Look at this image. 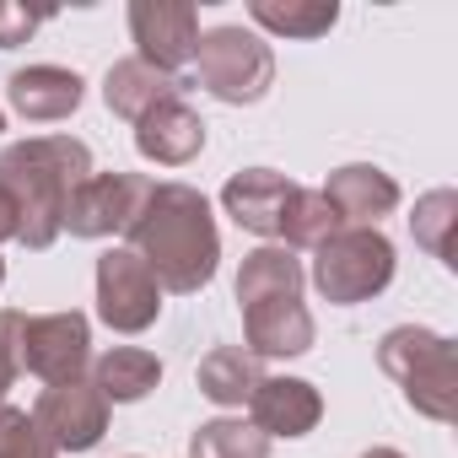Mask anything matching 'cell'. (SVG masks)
<instances>
[{"mask_svg":"<svg viewBox=\"0 0 458 458\" xmlns=\"http://www.w3.org/2000/svg\"><path fill=\"white\" fill-rule=\"evenodd\" d=\"M135 146H140V157L157 162V167H183V162H194V157L205 151V119H199L183 98H167V103H157V108L135 124Z\"/></svg>","mask_w":458,"mask_h":458,"instance_id":"13","label":"cell"},{"mask_svg":"<svg viewBox=\"0 0 458 458\" xmlns=\"http://www.w3.org/2000/svg\"><path fill=\"white\" fill-rule=\"evenodd\" d=\"M324 415V399L302 377H259L249 399V426L265 437H308Z\"/></svg>","mask_w":458,"mask_h":458,"instance_id":"12","label":"cell"},{"mask_svg":"<svg viewBox=\"0 0 458 458\" xmlns=\"http://www.w3.org/2000/svg\"><path fill=\"white\" fill-rule=\"evenodd\" d=\"M92 383H98V394L108 404H135V399H146L162 383V361L151 351H140V345H114V351L98 356Z\"/></svg>","mask_w":458,"mask_h":458,"instance_id":"19","label":"cell"},{"mask_svg":"<svg viewBox=\"0 0 458 458\" xmlns=\"http://www.w3.org/2000/svg\"><path fill=\"white\" fill-rule=\"evenodd\" d=\"M146 194H151V178H140V173H92L71 194L60 233H71V238H114V233H130V221L140 216Z\"/></svg>","mask_w":458,"mask_h":458,"instance_id":"7","label":"cell"},{"mask_svg":"<svg viewBox=\"0 0 458 458\" xmlns=\"http://www.w3.org/2000/svg\"><path fill=\"white\" fill-rule=\"evenodd\" d=\"M243 335H249V356H302L313 351V313L302 308V297L249 302Z\"/></svg>","mask_w":458,"mask_h":458,"instance_id":"15","label":"cell"},{"mask_svg":"<svg viewBox=\"0 0 458 458\" xmlns=\"http://www.w3.org/2000/svg\"><path fill=\"white\" fill-rule=\"evenodd\" d=\"M361 458H404V453H394V447H372V453H361Z\"/></svg>","mask_w":458,"mask_h":458,"instance_id":"29","label":"cell"},{"mask_svg":"<svg viewBox=\"0 0 458 458\" xmlns=\"http://www.w3.org/2000/svg\"><path fill=\"white\" fill-rule=\"evenodd\" d=\"M318 194L335 205L340 226H377V221L399 205V183H394L383 167H372V162L335 167V173H329V183H324Z\"/></svg>","mask_w":458,"mask_h":458,"instance_id":"14","label":"cell"},{"mask_svg":"<svg viewBox=\"0 0 458 458\" xmlns=\"http://www.w3.org/2000/svg\"><path fill=\"white\" fill-rule=\"evenodd\" d=\"M17 340H22V313H0V399H6V388L17 383V372H22V351H17Z\"/></svg>","mask_w":458,"mask_h":458,"instance_id":"26","label":"cell"},{"mask_svg":"<svg viewBox=\"0 0 458 458\" xmlns=\"http://www.w3.org/2000/svg\"><path fill=\"white\" fill-rule=\"evenodd\" d=\"M0 281H6V265H0Z\"/></svg>","mask_w":458,"mask_h":458,"instance_id":"31","label":"cell"},{"mask_svg":"<svg viewBox=\"0 0 458 458\" xmlns=\"http://www.w3.org/2000/svg\"><path fill=\"white\" fill-rule=\"evenodd\" d=\"M38 22H44V12H28V6H12V0H0V49L28 44Z\"/></svg>","mask_w":458,"mask_h":458,"instance_id":"27","label":"cell"},{"mask_svg":"<svg viewBox=\"0 0 458 458\" xmlns=\"http://www.w3.org/2000/svg\"><path fill=\"white\" fill-rule=\"evenodd\" d=\"M33 426L44 431V442L55 453H87L103 442L108 431V399L98 394L92 377H71V383H49L33 404Z\"/></svg>","mask_w":458,"mask_h":458,"instance_id":"6","label":"cell"},{"mask_svg":"<svg viewBox=\"0 0 458 458\" xmlns=\"http://www.w3.org/2000/svg\"><path fill=\"white\" fill-rule=\"evenodd\" d=\"M0 130H6V114H0Z\"/></svg>","mask_w":458,"mask_h":458,"instance_id":"30","label":"cell"},{"mask_svg":"<svg viewBox=\"0 0 458 458\" xmlns=\"http://www.w3.org/2000/svg\"><path fill=\"white\" fill-rule=\"evenodd\" d=\"M194 76L221 103H259L276 81V55L259 33L243 28H210L194 44Z\"/></svg>","mask_w":458,"mask_h":458,"instance_id":"5","label":"cell"},{"mask_svg":"<svg viewBox=\"0 0 458 458\" xmlns=\"http://www.w3.org/2000/svg\"><path fill=\"white\" fill-rule=\"evenodd\" d=\"M340 233V216H335V205L318 194V189H297L292 194V205H286V216H281V249H318L324 238H335Z\"/></svg>","mask_w":458,"mask_h":458,"instance_id":"23","label":"cell"},{"mask_svg":"<svg viewBox=\"0 0 458 458\" xmlns=\"http://www.w3.org/2000/svg\"><path fill=\"white\" fill-rule=\"evenodd\" d=\"M189 458H270V437L249 420H205L189 437Z\"/></svg>","mask_w":458,"mask_h":458,"instance_id":"24","label":"cell"},{"mask_svg":"<svg viewBox=\"0 0 458 458\" xmlns=\"http://www.w3.org/2000/svg\"><path fill=\"white\" fill-rule=\"evenodd\" d=\"M92 178V151L76 135H33L0 151V183L17 199V243L49 249L60 238V221L71 194Z\"/></svg>","mask_w":458,"mask_h":458,"instance_id":"2","label":"cell"},{"mask_svg":"<svg viewBox=\"0 0 458 458\" xmlns=\"http://www.w3.org/2000/svg\"><path fill=\"white\" fill-rule=\"evenodd\" d=\"M0 458H60L44 431L33 426L28 410H12V404H0Z\"/></svg>","mask_w":458,"mask_h":458,"instance_id":"25","label":"cell"},{"mask_svg":"<svg viewBox=\"0 0 458 458\" xmlns=\"http://www.w3.org/2000/svg\"><path fill=\"white\" fill-rule=\"evenodd\" d=\"M377 361L404 388L410 410H420L426 420H442V426L458 415V351L447 335L420 329V324L388 329L377 345Z\"/></svg>","mask_w":458,"mask_h":458,"instance_id":"3","label":"cell"},{"mask_svg":"<svg viewBox=\"0 0 458 458\" xmlns=\"http://www.w3.org/2000/svg\"><path fill=\"white\" fill-rule=\"evenodd\" d=\"M292 194H297V183L286 173H276V167H243V173L226 178L221 205H226V216H233L238 226H249V233L281 238V216H286Z\"/></svg>","mask_w":458,"mask_h":458,"instance_id":"11","label":"cell"},{"mask_svg":"<svg viewBox=\"0 0 458 458\" xmlns=\"http://www.w3.org/2000/svg\"><path fill=\"white\" fill-rule=\"evenodd\" d=\"M17 221H22V216H17V199H12L6 183H0V243H12V238H17Z\"/></svg>","mask_w":458,"mask_h":458,"instance_id":"28","label":"cell"},{"mask_svg":"<svg viewBox=\"0 0 458 458\" xmlns=\"http://www.w3.org/2000/svg\"><path fill=\"white\" fill-rule=\"evenodd\" d=\"M130 33H135L146 65H157L162 76H178L183 65H194L199 12L189 0H135L130 6Z\"/></svg>","mask_w":458,"mask_h":458,"instance_id":"10","label":"cell"},{"mask_svg":"<svg viewBox=\"0 0 458 458\" xmlns=\"http://www.w3.org/2000/svg\"><path fill=\"white\" fill-rule=\"evenodd\" d=\"M410 226H415V243H420L431 259L458 265V194H453V189H431L426 199H415Z\"/></svg>","mask_w":458,"mask_h":458,"instance_id":"21","label":"cell"},{"mask_svg":"<svg viewBox=\"0 0 458 458\" xmlns=\"http://www.w3.org/2000/svg\"><path fill=\"white\" fill-rule=\"evenodd\" d=\"M259 356H249L243 345H216L205 361H199V372H194V383H199V394L210 399V404H221V410H243L249 399H254V388H259Z\"/></svg>","mask_w":458,"mask_h":458,"instance_id":"18","label":"cell"},{"mask_svg":"<svg viewBox=\"0 0 458 458\" xmlns=\"http://www.w3.org/2000/svg\"><path fill=\"white\" fill-rule=\"evenodd\" d=\"M178 92H183L178 76H162V71L146 65L140 55H135V60H119V65L108 71V81H103L108 108H114L119 119H130V124H140L157 103H167V98H178Z\"/></svg>","mask_w":458,"mask_h":458,"instance_id":"17","label":"cell"},{"mask_svg":"<svg viewBox=\"0 0 458 458\" xmlns=\"http://www.w3.org/2000/svg\"><path fill=\"white\" fill-rule=\"evenodd\" d=\"M394 281V243L377 233V226H340L335 238H324L313 249V286L335 302H367Z\"/></svg>","mask_w":458,"mask_h":458,"instance_id":"4","label":"cell"},{"mask_svg":"<svg viewBox=\"0 0 458 458\" xmlns=\"http://www.w3.org/2000/svg\"><path fill=\"white\" fill-rule=\"evenodd\" d=\"M157 313H162L157 276L130 249H108L98 259V318L119 335H140L157 324Z\"/></svg>","mask_w":458,"mask_h":458,"instance_id":"8","label":"cell"},{"mask_svg":"<svg viewBox=\"0 0 458 458\" xmlns=\"http://www.w3.org/2000/svg\"><path fill=\"white\" fill-rule=\"evenodd\" d=\"M302 281H308L302 259L281 243H265L238 270V302L249 308V302H270V297H302Z\"/></svg>","mask_w":458,"mask_h":458,"instance_id":"20","label":"cell"},{"mask_svg":"<svg viewBox=\"0 0 458 458\" xmlns=\"http://www.w3.org/2000/svg\"><path fill=\"white\" fill-rule=\"evenodd\" d=\"M130 254L157 276L162 292H199L216 276L221 259V238H216V221L199 189L189 183H151L140 216L130 221Z\"/></svg>","mask_w":458,"mask_h":458,"instance_id":"1","label":"cell"},{"mask_svg":"<svg viewBox=\"0 0 458 458\" xmlns=\"http://www.w3.org/2000/svg\"><path fill=\"white\" fill-rule=\"evenodd\" d=\"M6 98H12V108H17L22 119H33V124H55V119H71V114L81 108L87 87H81L76 71H60V65H28V71L12 76Z\"/></svg>","mask_w":458,"mask_h":458,"instance_id":"16","label":"cell"},{"mask_svg":"<svg viewBox=\"0 0 458 458\" xmlns=\"http://www.w3.org/2000/svg\"><path fill=\"white\" fill-rule=\"evenodd\" d=\"M22 372L44 377V383H71L87 372V356H92V329H87V313H38L28 318L22 313Z\"/></svg>","mask_w":458,"mask_h":458,"instance_id":"9","label":"cell"},{"mask_svg":"<svg viewBox=\"0 0 458 458\" xmlns=\"http://www.w3.org/2000/svg\"><path fill=\"white\" fill-rule=\"evenodd\" d=\"M249 17L265 28V33H281V38H318L340 22V6L335 0H308V6H297V0H254Z\"/></svg>","mask_w":458,"mask_h":458,"instance_id":"22","label":"cell"}]
</instances>
